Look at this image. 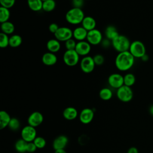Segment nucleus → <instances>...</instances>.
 <instances>
[{
    "instance_id": "1",
    "label": "nucleus",
    "mask_w": 153,
    "mask_h": 153,
    "mask_svg": "<svg viewBox=\"0 0 153 153\" xmlns=\"http://www.w3.org/2000/svg\"><path fill=\"white\" fill-rule=\"evenodd\" d=\"M134 57L129 51L118 53L115 60L116 68L120 71H127L134 65Z\"/></svg>"
},
{
    "instance_id": "2",
    "label": "nucleus",
    "mask_w": 153,
    "mask_h": 153,
    "mask_svg": "<svg viewBox=\"0 0 153 153\" xmlns=\"http://www.w3.org/2000/svg\"><path fill=\"white\" fill-rule=\"evenodd\" d=\"M84 17V13L81 8L72 7L66 12L65 19L68 23L77 25L82 23Z\"/></svg>"
},
{
    "instance_id": "3",
    "label": "nucleus",
    "mask_w": 153,
    "mask_h": 153,
    "mask_svg": "<svg viewBox=\"0 0 153 153\" xmlns=\"http://www.w3.org/2000/svg\"><path fill=\"white\" fill-rule=\"evenodd\" d=\"M111 42L113 48L118 53L128 51L131 44L128 38L123 35H119Z\"/></svg>"
},
{
    "instance_id": "4",
    "label": "nucleus",
    "mask_w": 153,
    "mask_h": 153,
    "mask_svg": "<svg viewBox=\"0 0 153 153\" xmlns=\"http://www.w3.org/2000/svg\"><path fill=\"white\" fill-rule=\"evenodd\" d=\"M128 51L134 58H142L146 54L145 46L140 41H134L131 42Z\"/></svg>"
},
{
    "instance_id": "5",
    "label": "nucleus",
    "mask_w": 153,
    "mask_h": 153,
    "mask_svg": "<svg viewBox=\"0 0 153 153\" xmlns=\"http://www.w3.org/2000/svg\"><path fill=\"white\" fill-rule=\"evenodd\" d=\"M63 60L65 65L70 67H73L78 63L79 55L75 50H66L63 56Z\"/></svg>"
},
{
    "instance_id": "6",
    "label": "nucleus",
    "mask_w": 153,
    "mask_h": 153,
    "mask_svg": "<svg viewBox=\"0 0 153 153\" xmlns=\"http://www.w3.org/2000/svg\"><path fill=\"white\" fill-rule=\"evenodd\" d=\"M117 96L123 102H128L133 99V92L130 87L123 85L117 89Z\"/></svg>"
},
{
    "instance_id": "7",
    "label": "nucleus",
    "mask_w": 153,
    "mask_h": 153,
    "mask_svg": "<svg viewBox=\"0 0 153 153\" xmlns=\"http://www.w3.org/2000/svg\"><path fill=\"white\" fill-rule=\"evenodd\" d=\"M87 41L91 45H97L101 44L103 40V36L102 32L97 29L88 31Z\"/></svg>"
},
{
    "instance_id": "8",
    "label": "nucleus",
    "mask_w": 153,
    "mask_h": 153,
    "mask_svg": "<svg viewBox=\"0 0 153 153\" xmlns=\"http://www.w3.org/2000/svg\"><path fill=\"white\" fill-rule=\"evenodd\" d=\"M54 35L55 38L60 42H66L67 40L72 38L73 30L68 27L62 26L60 27Z\"/></svg>"
},
{
    "instance_id": "9",
    "label": "nucleus",
    "mask_w": 153,
    "mask_h": 153,
    "mask_svg": "<svg viewBox=\"0 0 153 153\" xmlns=\"http://www.w3.org/2000/svg\"><path fill=\"white\" fill-rule=\"evenodd\" d=\"M96 66L93 57L90 56H86L82 57L80 62V68L81 71L85 73L89 74L93 71Z\"/></svg>"
},
{
    "instance_id": "10",
    "label": "nucleus",
    "mask_w": 153,
    "mask_h": 153,
    "mask_svg": "<svg viewBox=\"0 0 153 153\" xmlns=\"http://www.w3.org/2000/svg\"><path fill=\"white\" fill-rule=\"evenodd\" d=\"M22 139L27 142H33L36 137V131L34 127L30 125L23 127L21 131Z\"/></svg>"
},
{
    "instance_id": "11",
    "label": "nucleus",
    "mask_w": 153,
    "mask_h": 153,
    "mask_svg": "<svg viewBox=\"0 0 153 153\" xmlns=\"http://www.w3.org/2000/svg\"><path fill=\"white\" fill-rule=\"evenodd\" d=\"M109 85L114 88H119L124 85V76L118 73L111 74L108 78Z\"/></svg>"
},
{
    "instance_id": "12",
    "label": "nucleus",
    "mask_w": 153,
    "mask_h": 153,
    "mask_svg": "<svg viewBox=\"0 0 153 153\" xmlns=\"http://www.w3.org/2000/svg\"><path fill=\"white\" fill-rule=\"evenodd\" d=\"M91 45L86 41H78L76 43L75 50L79 55V56H86L91 51Z\"/></svg>"
},
{
    "instance_id": "13",
    "label": "nucleus",
    "mask_w": 153,
    "mask_h": 153,
    "mask_svg": "<svg viewBox=\"0 0 153 153\" xmlns=\"http://www.w3.org/2000/svg\"><path fill=\"white\" fill-rule=\"evenodd\" d=\"M44 120V117L42 114L38 111L32 112L28 117L27 123L29 125L36 127L39 126Z\"/></svg>"
},
{
    "instance_id": "14",
    "label": "nucleus",
    "mask_w": 153,
    "mask_h": 153,
    "mask_svg": "<svg viewBox=\"0 0 153 153\" xmlns=\"http://www.w3.org/2000/svg\"><path fill=\"white\" fill-rule=\"evenodd\" d=\"M94 112L90 108H84L80 112L79 118L80 121L83 124H88L93 119Z\"/></svg>"
},
{
    "instance_id": "15",
    "label": "nucleus",
    "mask_w": 153,
    "mask_h": 153,
    "mask_svg": "<svg viewBox=\"0 0 153 153\" xmlns=\"http://www.w3.org/2000/svg\"><path fill=\"white\" fill-rule=\"evenodd\" d=\"M42 62L46 66H53L57 62V57L55 53L51 52H47L42 56Z\"/></svg>"
},
{
    "instance_id": "16",
    "label": "nucleus",
    "mask_w": 153,
    "mask_h": 153,
    "mask_svg": "<svg viewBox=\"0 0 153 153\" xmlns=\"http://www.w3.org/2000/svg\"><path fill=\"white\" fill-rule=\"evenodd\" d=\"M68 143V138L65 135L57 136L53 142V147L54 150L65 149Z\"/></svg>"
},
{
    "instance_id": "17",
    "label": "nucleus",
    "mask_w": 153,
    "mask_h": 153,
    "mask_svg": "<svg viewBox=\"0 0 153 153\" xmlns=\"http://www.w3.org/2000/svg\"><path fill=\"white\" fill-rule=\"evenodd\" d=\"M88 31L82 26H79L75 28L73 30V37L74 39L78 41H85L87 38Z\"/></svg>"
},
{
    "instance_id": "18",
    "label": "nucleus",
    "mask_w": 153,
    "mask_h": 153,
    "mask_svg": "<svg viewBox=\"0 0 153 153\" xmlns=\"http://www.w3.org/2000/svg\"><path fill=\"white\" fill-rule=\"evenodd\" d=\"M82 26L87 31L96 29V20L91 16H85L82 23Z\"/></svg>"
},
{
    "instance_id": "19",
    "label": "nucleus",
    "mask_w": 153,
    "mask_h": 153,
    "mask_svg": "<svg viewBox=\"0 0 153 153\" xmlns=\"http://www.w3.org/2000/svg\"><path fill=\"white\" fill-rule=\"evenodd\" d=\"M60 47L61 45L60 41L56 38L51 39L47 42V48L50 52L56 53L60 50Z\"/></svg>"
},
{
    "instance_id": "20",
    "label": "nucleus",
    "mask_w": 153,
    "mask_h": 153,
    "mask_svg": "<svg viewBox=\"0 0 153 153\" xmlns=\"http://www.w3.org/2000/svg\"><path fill=\"white\" fill-rule=\"evenodd\" d=\"M78 115L77 110L74 107H68L63 110V116L67 120H73Z\"/></svg>"
},
{
    "instance_id": "21",
    "label": "nucleus",
    "mask_w": 153,
    "mask_h": 153,
    "mask_svg": "<svg viewBox=\"0 0 153 153\" xmlns=\"http://www.w3.org/2000/svg\"><path fill=\"white\" fill-rule=\"evenodd\" d=\"M105 34L106 38L111 40V41L120 35L117 31V28L112 25L108 26L106 27L105 30Z\"/></svg>"
},
{
    "instance_id": "22",
    "label": "nucleus",
    "mask_w": 153,
    "mask_h": 153,
    "mask_svg": "<svg viewBox=\"0 0 153 153\" xmlns=\"http://www.w3.org/2000/svg\"><path fill=\"white\" fill-rule=\"evenodd\" d=\"M1 29L2 31L1 32L8 35L14 33L15 30V26L12 22L7 21L1 24Z\"/></svg>"
},
{
    "instance_id": "23",
    "label": "nucleus",
    "mask_w": 153,
    "mask_h": 153,
    "mask_svg": "<svg viewBox=\"0 0 153 153\" xmlns=\"http://www.w3.org/2000/svg\"><path fill=\"white\" fill-rule=\"evenodd\" d=\"M29 8L33 11H39L42 10L43 2L42 0H27Z\"/></svg>"
},
{
    "instance_id": "24",
    "label": "nucleus",
    "mask_w": 153,
    "mask_h": 153,
    "mask_svg": "<svg viewBox=\"0 0 153 153\" xmlns=\"http://www.w3.org/2000/svg\"><path fill=\"white\" fill-rule=\"evenodd\" d=\"M11 119L10 115L6 111H1L0 112V128L2 130L7 127Z\"/></svg>"
},
{
    "instance_id": "25",
    "label": "nucleus",
    "mask_w": 153,
    "mask_h": 153,
    "mask_svg": "<svg viewBox=\"0 0 153 153\" xmlns=\"http://www.w3.org/2000/svg\"><path fill=\"white\" fill-rule=\"evenodd\" d=\"M22 43V38L21 36L17 34L12 35L10 37L9 45L12 48H17Z\"/></svg>"
},
{
    "instance_id": "26",
    "label": "nucleus",
    "mask_w": 153,
    "mask_h": 153,
    "mask_svg": "<svg viewBox=\"0 0 153 153\" xmlns=\"http://www.w3.org/2000/svg\"><path fill=\"white\" fill-rule=\"evenodd\" d=\"M27 143L28 142H27L23 139H19L15 143V148L18 152H20V153L26 152H27Z\"/></svg>"
},
{
    "instance_id": "27",
    "label": "nucleus",
    "mask_w": 153,
    "mask_h": 153,
    "mask_svg": "<svg viewBox=\"0 0 153 153\" xmlns=\"http://www.w3.org/2000/svg\"><path fill=\"white\" fill-rule=\"evenodd\" d=\"M10 17V9L1 7H0V22L1 23L9 21Z\"/></svg>"
},
{
    "instance_id": "28",
    "label": "nucleus",
    "mask_w": 153,
    "mask_h": 153,
    "mask_svg": "<svg viewBox=\"0 0 153 153\" xmlns=\"http://www.w3.org/2000/svg\"><path fill=\"white\" fill-rule=\"evenodd\" d=\"M99 97L103 100H110L112 97V91L109 88H103L99 91Z\"/></svg>"
},
{
    "instance_id": "29",
    "label": "nucleus",
    "mask_w": 153,
    "mask_h": 153,
    "mask_svg": "<svg viewBox=\"0 0 153 153\" xmlns=\"http://www.w3.org/2000/svg\"><path fill=\"white\" fill-rule=\"evenodd\" d=\"M56 6V3L54 0H47L43 2L42 10L45 12H51L53 11Z\"/></svg>"
},
{
    "instance_id": "30",
    "label": "nucleus",
    "mask_w": 153,
    "mask_h": 153,
    "mask_svg": "<svg viewBox=\"0 0 153 153\" xmlns=\"http://www.w3.org/2000/svg\"><path fill=\"white\" fill-rule=\"evenodd\" d=\"M135 81V76L131 73H128L124 76V85H125L131 87V86L134 85Z\"/></svg>"
},
{
    "instance_id": "31",
    "label": "nucleus",
    "mask_w": 153,
    "mask_h": 153,
    "mask_svg": "<svg viewBox=\"0 0 153 153\" xmlns=\"http://www.w3.org/2000/svg\"><path fill=\"white\" fill-rule=\"evenodd\" d=\"M10 37L8 35L1 32L0 33V47L5 48L9 45Z\"/></svg>"
},
{
    "instance_id": "32",
    "label": "nucleus",
    "mask_w": 153,
    "mask_h": 153,
    "mask_svg": "<svg viewBox=\"0 0 153 153\" xmlns=\"http://www.w3.org/2000/svg\"><path fill=\"white\" fill-rule=\"evenodd\" d=\"M20 123L17 118H11L8 126L11 130L16 131L20 128Z\"/></svg>"
},
{
    "instance_id": "33",
    "label": "nucleus",
    "mask_w": 153,
    "mask_h": 153,
    "mask_svg": "<svg viewBox=\"0 0 153 153\" xmlns=\"http://www.w3.org/2000/svg\"><path fill=\"white\" fill-rule=\"evenodd\" d=\"M33 142L36 145V146L37 147V148H39V149L44 148L46 145V141L45 139L41 136L36 137Z\"/></svg>"
},
{
    "instance_id": "34",
    "label": "nucleus",
    "mask_w": 153,
    "mask_h": 153,
    "mask_svg": "<svg viewBox=\"0 0 153 153\" xmlns=\"http://www.w3.org/2000/svg\"><path fill=\"white\" fill-rule=\"evenodd\" d=\"M76 40L72 38H71L65 42V45L66 50H75L76 45Z\"/></svg>"
},
{
    "instance_id": "35",
    "label": "nucleus",
    "mask_w": 153,
    "mask_h": 153,
    "mask_svg": "<svg viewBox=\"0 0 153 153\" xmlns=\"http://www.w3.org/2000/svg\"><path fill=\"white\" fill-rule=\"evenodd\" d=\"M16 2V0H0L1 7H3L8 9L12 8Z\"/></svg>"
},
{
    "instance_id": "36",
    "label": "nucleus",
    "mask_w": 153,
    "mask_h": 153,
    "mask_svg": "<svg viewBox=\"0 0 153 153\" xmlns=\"http://www.w3.org/2000/svg\"><path fill=\"white\" fill-rule=\"evenodd\" d=\"M93 57L96 66L102 65L105 62L104 57L100 54H97Z\"/></svg>"
},
{
    "instance_id": "37",
    "label": "nucleus",
    "mask_w": 153,
    "mask_h": 153,
    "mask_svg": "<svg viewBox=\"0 0 153 153\" xmlns=\"http://www.w3.org/2000/svg\"><path fill=\"white\" fill-rule=\"evenodd\" d=\"M85 0H72V4L73 7L81 8L84 5Z\"/></svg>"
},
{
    "instance_id": "38",
    "label": "nucleus",
    "mask_w": 153,
    "mask_h": 153,
    "mask_svg": "<svg viewBox=\"0 0 153 153\" xmlns=\"http://www.w3.org/2000/svg\"><path fill=\"white\" fill-rule=\"evenodd\" d=\"M59 27H60L59 26V25H58L57 24H56V23H51V24L49 25V26H48V29H49V31H50L51 33L54 34V33L57 32V30L59 29Z\"/></svg>"
},
{
    "instance_id": "39",
    "label": "nucleus",
    "mask_w": 153,
    "mask_h": 153,
    "mask_svg": "<svg viewBox=\"0 0 153 153\" xmlns=\"http://www.w3.org/2000/svg\"><path fill=\"white\" fill-rule=\"evenodd\" d=\"M37 149V147L33 143V142H28L27 143V152H33L36 151Z\"/></svg>"
},
{
    "instance_id": "40",
    "label": "nucleus",
    "mask_w": 153,
    "mask_h": 153,
    "mask_svg": "<svg viewBox=\"0 0 153 153\" xmlns=\"http://www.w3.org/2000/svg\"><path fill=\"white\" fill-rule=\"evenodd\" d=\"M101 44L103 48H108L111 44L112 45V42H111V40L106 38V39H104L102 40Z\"/></svg>"
},
{
    "instance_id": "41",
    "label": "nucleus",
    "mask_w": 153,
    "mask_h": 153,
    "mask_svg": "<svg viewBox=\"0 0 153 153\" xmlns=\"http://www.w3.org/2000/svg\"><path fill=\"white\" fill-rule=\"evenodd\" d=\"M127 153H139V151L136 147L131 146L127 150Z\"/></svg>"
},
{
    "instance_id": "42",
    "label": "nucleus",
    "mask_w": 153,
    "mask_h": 153,
    "mask_svg": "<svg viewBox=\"0 0 153 153\" xmlns=\"http://www.w3.org/2000/svg\"><path fill=\"white\" fill-rule=\"evenodd\" d=\"M54 153H67V152L65 150V149H60L55 150Z\"/></svg>"
},
{
    "instance_id": "43",
    "label": "nucleus",
    "mask_w": 153,
    "mask_h": 153,
    "mask_svg": "<svg viewBox=\"0 0 153 153\" xmlns=\"http://www.w3.org/2000/svg\"><path fill=\"white\" fill-rule=\"evenodd\" d=\"M149 112H150V114H151L152 115H153V105H152V106L150 107V108H149Z\"/></svg>"
},
{
    "instance_id": "44",
    "label": "nucleus",
    "mask_w": 153,
    "mask_h": 153,
    "mask_svg": "<svg viewBox=\"0 0 153 153\" xmlns=\"http://www.w3.org/2000/svg\"><path fill=\"white\" fill-rule=\"evenodd\" d=\"M42 2H44V1H47V0H42Z\"/></svg>"
},
{
    "instance_id": "45",
    "label": "nucleus",
    "mask_w": 153,
    "mask_h": 153,
    "mask_svg": "<svg viewBox=\"0 0 153 153\" xmlns=\"http://www.w3.org/2000/svg\"><path fill=\"white\" fill-rule=\"evenodd\" d=\"M86 1H89V0H86Z\"/></svg>"
},
{
    "instance_id": "46",
    "label": "nucleus",
    "mask_w": 153,
    "mask_h": 153,
    "mask_svg": "<svg viewBox=\"0 0 153 153\" xmlns=\"http://www.w3.org/2000/svg\"><path fill=\"white\" fill-rule=\"evenodd\" d=\"M71 1H72V0H71Z\"/></svg>"
}]
</instances>
